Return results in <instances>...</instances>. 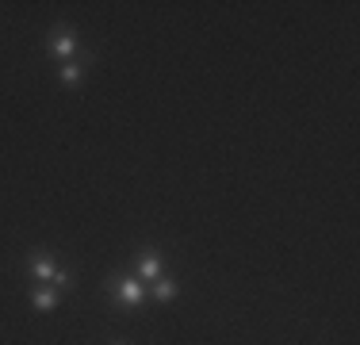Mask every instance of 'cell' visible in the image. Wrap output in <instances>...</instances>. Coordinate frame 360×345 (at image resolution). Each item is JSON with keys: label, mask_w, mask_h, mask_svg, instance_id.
Returning <instances> with one entry per match:
<instances>
[{"label": "cell", "mask_w": 360, "mask_h": 345, "mask_svg": "<svg viewBox=\"0 0 360 345\" xmlns=\"http://www.w3.org/2000/svg\"><path fill=\"white\" fill-rule=\"evenodd\" d=\"M27 273H31V280L54 284V288H69V284H73V273H69V268H58L46 253H35V257L27 261Z\"/></svg>", "instance_id": "1"}, {"label": "cell", "mask_w": 360, "mask_h": 345, "mask_svg": "<svg viewBox=\"0 0 360 345\" xmlns=\"http://www.w3.org/2000/svg\"><path fill=\"white\" fill-rule=\"evenodd\" d=\"M107 291H111L115 303H127V307H138L146 299V284L134 280V276H107Z\"/></svg>", "instance_id": "2"}, {"label": "cell", "mask_w": 360, "mask_h": 345, "mask_svg": "<svg viewBox=\"0 0 360 345\" xmlns=\"http://www.w3.org/2000/svg\"><path fill=\"white\" fill-rule=\"evenodd\" d=\"M73 50H77L73 31H69V27H54L50 31V54H54V58H69Z\"/></svg>", "instance_id": "3"}, {"label": "cell", "mask_w": 360, "mask_h": 345, "mask_svg": "<svg viewBox=\"0 0 360 345\" xmlns=\"http://www.w3.org/2000/svg\"><path fill=\"white\" fill-rule=\"evenodd\" d=\"M138 280H142V284L161 280V257H157V250H142V257H138Z\"/></svg>", "instance_id": "4"}, {"label": "cell", "mask_w": 360, "mask_h": 345, "mask_svg": "<svg viewBox=\"0 0 360 345\" xmlns=\"http://www.w3.org/2000/svg\"><path fill=\"white\" fill-rule=\"evenodd\" d=\"M31 303H35L38 311H54V307H58V291L42 288V291H35V296H31Z\"/></svg>", "instance_id": "5"}, {"label": "cell", "mask_w": 360, "mask_h": 345, "mask_svg": "<svg viewBox=\"0 0 360 345\" xmlns=\"http://www.w3.org/2000/svg\"><path fill=\"white\" fill-rule=\"evenodd\" d=\"M81 73H84L81 61H65V66L58 69V81H61V84H77V81H81Z\"/></svg>", "instance_id": "6"}, {"label": "cell", "mask_w": 360, "mask_h": 345, "mask_svg": "<svg viewBox=\"0 0 360 345\" xmlns=\"http://www.w3.org/2000/svg\"><path fill=\"white\" fill-rule=\"evenodd\" d=\"M176 291H180V288H176L173 276H161V280H153V299H173Z\"/></svg>", "instance_id": "7"}, {"label": "cell", "mask_w": 360, "mask_h": 345, "mask_svg": "<svg viewBox=\"0 0 360 345\" xmlns=\"http://www.w3.org/2000/svg\"><path fill=\"white\" fill-rule=\"evenodd\" d=\"M115 345H123V342H115Z\"/></svg>", "instance_id": "8"}]
</instances>
